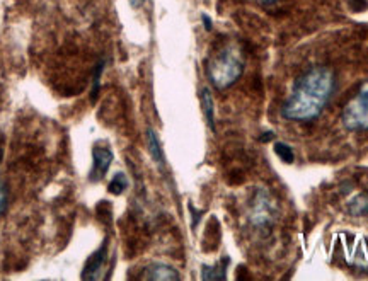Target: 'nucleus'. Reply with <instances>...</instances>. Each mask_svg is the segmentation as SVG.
I'll use <instances>...</instances> for the list:
<instances>
[{
    "label": "nucleus",
    "instance_id": "nucleus-13",
    "mask_svg": "<svg viewBox=\"0 0 368 281\" xmlns=\"http://www.w3.org/2000/svg\"><path fill=\"white\" fill-rule=\"evenodd\" d=\"M126 187H128V179H126V176L123 174V172H118V174H115V178L111 179L108 189H110V193L112 194H122Z\"/></svg>",
    "mask_w": 368,
    "mask_h": 281
},
{
    "label": "nucleus",
    "instance_id": "nucleus-11",
    "mask_svg": "<svg viewBox=\"0 0 368 281\" xmlns=\"http://www.w3.org/2000/svg\"><path fill=\"white\" fill-rule=\"evenodd\" d=\"M348 212H350L353 216L368 215V194H360V196H356L350 203V206H348Z\"/></svg>",
    "mask_w": 368,
    "mask_h": 281
},
{
    "label": "nucleus",
    "instance_id": "nucleus-1",
    "mask_svg": "<svg viewBox=\"0 0 368 281\" xmlns=\"http://www.w3.org/2000/svg\"><path fill=\"white\" fill-rule=\"evenodd\" d=\"M334 91V74L328 67H314L295 82L281 116L290 121H312L321 114Z\"/></svg>",
    "mask_w": 368,
    "mask_h": 281
},
{
    "label": "nucleus",
    "instance_id": "nucleus-14",
    "mask_svg": "<svg viewBox=\"0 0 368 281\" xmlns=\"http://www.w3.org/2000/svg\"><path fill=\"white\" fill-rule=\"evenodd\" d=\"M7 201H9V198H7L6 182L0 179V215H2V213L7 210Z\"/></svg>",
    "mask_w": 368,
    "mask_h": 281
},
{
    "label": "nucleus",
    "instance_id": "nucleus-2",
    "mask_svg": "<svg viewBox=\"0 0 368 281\" xmlns=\"http://www.w3.org/2000/svg\"><path fill=\"white\" fill-rule=\"evenodd\" d=\"M244 72L242 56L235 48H225L219 55L213 56L206 65V74H208L210 82L213 87L224 91L228 89L232 84L239 80Z\"/></svg>",
    "mask_w": 368,
    "mask_h": 281
},
{
    "label": "nucleus",
    "instance_id": "nucleus-6",
    "mask_svg": "<svg viewBox=\"0 0 368 281\" xmlns=\"http://www.w3.org/2000/svg\"><path fill=\"white\" fill-rule=\"evenodd\" d=\"M108 257V242L104 241L103 246L89 257L87 262L84 266V271H82V280H97L99 275L97 273L104 268V262H106Z\"/></svg>",
    "mask_w": 368,
    "mask_h": 281
},
{
    "label": "nucleus",
    "instance_id": "nucleus-8",
    "mask_svg": "<svg viewBox=\"0 0 368 281\" xmlns=\"http://www.w3.org/2000/svg\"><path fill=\"white\" fill-rule=\"evenodd\" d=\"M227 264L228 259H221V262L215 266H203L201 280H227Z\"/></svg>",
    "mask_w": 368,
    "mask_h": 281
},
{
    "label": "nucleus",
    "instance_id": "nucleus-5",
    "mask_svg": "<svg viewBox=\"0 0 368 281\" xmlns=\"http://www.w3.org/2000/svg\"><path fill=\"white\" fill-rule=\"evenodd\" d=\"M92 171L89 176V181L99 182L110 171L112 162V152L108 147H94L92 148Z\"/></svg>",
    "mask_w": 368,
    "mask_h": 281
},
{
    "label": "nucleus",
    "instance_id": "nucleus-10",
    "mask_svg": "<svg viewBox=\"0 0 368 281\" xmlns=\"http://www.w3.org/2000/svg\"><path fill=\"white\" fill-rule=\"evenodd\" d=\"M147 144H149L150 155H152V159L156 160L157 166H164L162 147H160V142H159V138H157L156 131H153V130L147 131Z\"/></svg>",
    "mask_w": 368,
    "mask_h": 281
},
{
    "label": "nucleus",
    "instance_id": "nucleus-15",
    "mask_svg": "<svg viewBox=\"0 0 368 281\" xmlns=\"http://www.w3.org/2000/svg\"><path fill=\"white\" fill-rule=\"evenodd\" d=\"M350 6H351V9L353 10H365L367 7H368V2L367 0H351L350 2Z\"/></svg>",
    "mask_w": 368,
    "mask_h": 281
},
{
    "label": "nucleus",
    "instance_id": "nucleus-18",
    "mask_svg": "<svg viewBox=\"0 0 368 281\" xmlns=\"http://www.w3.org/2000/svg\"><path fill=\"white\" fill-rule=\"evenodd\" d=\"M259 3H265V6H269V3H275L278 0H256Z\"/></svg>",
    "mask_w": 368,
    "mask_h": 281
},
{
    "label": "nucleus",
    "instance_id": "nucleus-12",
    "mask_svg": "<svg viewBox=\"0 0 368 281\" xmlns=\"http://www.w3.org/2000/svg\"><path fill=\"white\" fill-rule=\"evenodd\" d=\"M273 150H275L276 155L280 157V159L283 160L285 164H294L295 153H294V150H292L290 145L283 144V142H276L275 147H273Z\"/></svg>",
    "mask_w": 368,
    "mask_h": 281
},
{
    "label": "nucleus",
    "instance_id": "nucleus-4",
    "mask_svg": "<svg viewBox=\"0 0 368 281\" xmlns=\"http://www.w3.org/2000/svg\"><path fill=\"white\" fill-rule=\"evenodd\" d=\"M273 220V208L269 203V198L266 196V193L259 191L254 198L253 208H251V222L256 227H266L271 223Z\"/></svg>",
    "mask_w": 368,
    "mask_h": 281
},
{
    "label": "nucleus",
    "instance_id": "nucleus-9",
    "mask_svg": "<svg viewBox=\"0 0 368 281\" xmlns=\"http://www.w3.org/2000/svg\"><path fill=\"white\" fill-rule=\"evenodd\" d=\"M201 106L203 111H205L206 116V123H208L210 130L215 131V106H213V97L210 89H203L201 91Z\"/></svg>",
    "mask_w": 368,
    "mask_h": 281
},
{
    "label": "nucleus",
    "instance_id": "nucleus-17",
    "mask_svg": "<svg viewBox=\"0 0 368 281\" xmlns=\"http://www.w3.org/2000/svg\"><path fill=\"white\" fill-rule=\"evenodd\" d=\"M273 137H275V135H273V133H271V131H268V133H266V135H265V137H262V138H261V142H268V140H271V138H273Z\"/></svg>",
    "mask_w": 368,
    "mask_h": 281
},
{
    "label": "nucleus",
    "instance_id": "nucleus-3",
    "mask_svg": "<svg viewBox=\"0 0 368 281\" xmlns=\"http://www.w3.org/2000/svg\"><path fill=\"white\" fill-rule=\"evenodd\" d=\"M341 121L344 128L350 131L368 130V82L360 87L356 96L346 104Z\"/></svg>",
    "mask_w": 368,
    "mask_h": 281
},
{
    "label": "nucleus",
    "instance_id": "nucleus-7",
    "mask_svg": "<svg viewBox=\"0 0 368 281\" xmlns=\"http://www.w3.org/2000/svg\"><path fill=\"white\" fill-rule=\"evenodd\" d=\"M144 280H153V281H174V280H179L181 276H179V273L176 271L172 266L169 264H164V262H153V264H150L147 269H145L144 276H142Z\"/></svg>",
    "mask_w": 368,
    "mask_h": 281
},
{
    "label": "nucleus",
    "instance_id": "nucleus-16",
    "mask_svg": "<svg viewBox=\"0 0 368 281\" xmlns=\"http://www.w3.org/2000/svg\"><path fill=\"white\" fill-rule=\"evenodd\" d=\"M144 2H145V0H130L131 7H135V9H138V7L144 6Z\"/></svg>",
    "mask_w": 368,
    "mask_h": 281
}]
</instances>
